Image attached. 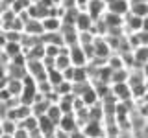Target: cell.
Here are the masks:
<instances>
[{
  "mask_svg": "<svg viewBox=\"0 0 148 138\" xmlns=\"http://www.w3.org/2000/svg\"><path fill=\"white\" fill-rule=\"evenodd\" d=\"M132 13L146 17L148 15V0H135V2H132Z\"/></svg>",
  "mask_w": 148,
  "mask_h": 138,
  "instance_id": "obj_20",
  "label": "cell"
},
{
  "mask_svg": "<svg viewBox=\"0 0 148 138\" xmlns=\"http://www.w3.org/2000/svg\"><path fill=\"white\" fill-rule=\"evenodd\" d=\"M0 33L8 39V43H22L24 31H15V30H0Z\"/></svg>",
  "mask_w": 148,
  "mask_h": 138,
  "instance_id": "obj_21",
  "label": "cell"
},
{
  "mask_svg": "<svg viewBox=\"0 0 148 138\" xmlns=\"http://www.w3.org/2000/svg\"><path fill=\"white\" fill-rule=\"evenodd\" d=\"M80 98L83 99V103H85L87 107H92V105H96V103H100V101H102L92 83H89V85H87V89L80 94Z\"/></svg>",
  "mask_w": 148,
  "mask_h": 138,
  "instance_id": "obj_7",
  "label": "cell"
},
{
  "mask_svg": "<svg viewBox=\"0 0 148 138\" xmlns=\"http://www.w3.org/2000/svg\"><path fill=\"white\" fill-rule=\"evenodd\" d=\"M130 79V68H120V70H113V77L111 83H124Z\"/></svg>",
  "mask_w": 148,
  "mask_h": 138,
  "instance_id": "obj_25",
  "label": "cell"
},
{
  "mask_svg": "<svg viewBox=\"0 0 148 138\" xmlns=\"http://www.w3.org/2000/svg\"><path fill=\"white\" fill-rule=\"evenodd\" d=\"M106 20V24H108L109 28H122L124 26V22H126V17H122V15H119V13H113V11H106V15L102 17Z\"/></svg>",
  "mask_w": 148,
  "mask_h": 138,
  "instance_id": "obj_12",
  "label": "cell"
},
{
  "mask_svg": "<svg viewBox=\"0 0 148 138\" xmlns=\"http://www.w3.org/2000/svg\"><path fill=\"white\" fill-rule=\"evenodd\" d=\"M4 87H8V89L11 90L13 96H21L22 90H24V81L18 79V77H9V81H8Z\"/></svg>",
  "mask_w": 148,
  "mask_h": 138,
  "instance_id": "obj_16",
  "label": "cell"
},
{
  "mask_svg": "<svg viewBox=\"0 0 148 138\" xmlns=\"http://www.w3.org/2000/svg\"><path fill=\"white\" fill-rule=\"evenodd\" d=\"M82 129L89 138H106V125L102 120H89Z\"/></svg>",
  "mask_w": 148,
  "mask_h": 138,
  "instance_id": "obj_1",
  "label": "cell"
},
{
  "mask_svg": "<svg viewBox=\"0 0 148 138\" xmlns=\"http://www.w3.org/2000/svg\"><path fill=\"white\" fill-rule=\"evenodd\" d=\"M24 33H28V35H37V37H41V35L45 33L43 20H41V18H30V20L26 22Z\"/></svg>",
  "mask_w": 148,
  "mask_h": 138,
  "instance_id": "obj_10",
  "label": "cell"
},
{
  "mask_svg": "<svg viewBox=\"0 0 148 138\" xmlns=\"http://www.w3.org/2000/svg\"><path fill=\"white\" fill-rule=\"evenodd\" d=\"M18 129V122L13 118H0V133H6V135H15V131Z\"/></svg>",
  "mask_w": 148,
  "mask_h": 138,
  "instance_id": "obj_15",
  "label": "cell"
},
{
  "mask_svg": "<svg viewBox=\"0 0 148 138\" xmlns=\"http://www.w3.org/2000/svg\"><path fill=\"white\" fill-rule=\"evenodd\" d=\"M69 66H72V59H71V53H61L56 57V68H59V70H67Z\"/></svg>",
  "mask_w": 148,
  "mask_h": 138,
  "instance_id": "obj_23",
  "label": "cell"
},
{
  "mask_svg": "<svg viewBox=\"0 0 148 138\" xmlns=\"http://www.w3.org/2000/svg\"><path fill=\"white\" fill-rule=\"evenodd\" d=\"M18 127H24V129H28L30 133L37 131V129H39V116L30 114L28 118H24V120H21V122H18Z\"/></svg>",
  "mask_w": 148,
  "mask_h": 138,
  "instance_id": "obj_17",
  "label": "cell"
},
{
  "mask_svg": "<svg viewBox=\"0 0 148 138\" xmlns=\"http://www.w3.org/2000/svg\"><path fill=\"white\" fill-rule=\"evenodd\" d=\"M13 136H15V138H32V133L28 131V129H24V127H18Z\"/></svg>",
  "mask_w": 148,
  "mask_h": 138,
  "instance_id": "obj_30",
  "label": "cell"
},
{
  "mask_svg": "<svg viewBox=\"0 0 148 138\" xmlns=\"http://www.w3.org/2000/svg\"><path fill=\"white\" fill-rule=\"evenodd\" d=\"M13 98L11 90L8 89V87H0V103H4V101H9Z\"/></svg>",
  "mask_w": 148,
  "mask_h": 138,
  "instance_id": "obj_29",
  "label": "cell"
},
{
  "mask_svg": "<svg viewBox=\"0 0 148 138\" xmlns=\"http://www.w3.org/2000/svg\"><path fill=\"white\" fill-rule=\"evenodd\" d=\"M71 138H89L85 135V131H83V129L80 127V129H76V131H72L71 133Z\"/></svg>",
  "mask_w": 148,
  "mask_h": 138,
  "instance_id": "obj_33",
  "label": "cell"
},
{
  "mask_svg": "<svg viewBox=\"0 0 148 138\" xmlns=\"http://www.w3.org/2000/svg\"><path fill=\"white\" fill-rule=\"evenodd\" d=\"M37 89H39V92L41 94H48V92H52L56 87L52 85V83H50V79H43V81H37Z\"/></svg>",
  "mask_w": 148,
  "mask_h": 138,
  "instance_id": "obj_28",
  "label": "cell"
},
{
  "mask_svg": "<svg viewBox=\"0 0 148 138\" xmlns=\"http://www.w3.org/2000/svg\"><path fill=\"white\" fill-rule=\"evenodd\" d=\"M96 39V35L92 31H80V44L82 46H87V44H92Z\"/></svg>",
  "mask_w": 148,
  "mask_h": 138,
  "instance_id": "obj_27",
  "label": "cell"
},
{
  "mask_svg": "<svg viewBox=\"0 0 148 138\" xmlns=\"http://www.w3.org/2000/svg\"><path fill=\"white\" fill-rule=\"evenodd\" d=\"M0 138H15L13 135H6V133H0Z\"/></svg>",
  "mask_w": 148,
  "mask_h": 138,
  "instance_id": "obj_37",
  "label": "cell"
},
{
  "mask_svg": "<svg viewBox=\"0 0 148 138\" xmlns=\"http://www.w3.org/2000/svg\"><path fill=\"white\" fill-rule=\"evenodd\" d=\"M108 64L113 70H120V68H128L126 66V63H124V57H122V53H119V52H113L109 55V59H108Z\"/></svg>",
  "mask_w": 148,
  "mask_h": 138,
  "instance_id": "obj_18",
  "label": "cell"
},
{
  "mask_svg": "<svg viewBox=\"0 0 148 138\" xmlns=\"http://www.w3.org/2000/svg\"><path fill=\"white\" fill-rule=\"evenodd\" d=\"M48 79H50V83H52L54 87H58L59 83L65 81V76H63V72L59 70V68H50L48 70Z\"/></svg>",
  "mask_w": 148,
  "mask_h": 138,
  "instance_id": "obj_24",
  "label": "cell"
},
{
  "mask_svg": "<svg viewBox=\"0 0 148 138\" xmlns=\"http://www.w3.org/2000/svg\"><path fill=\"white\" fill-rule=\"evenodd\" d=\"M56 138H71V133L63 131V129L58 127V131H56Z\"/></svg>",
  "mask_w": 148,
  "mask_h": 138,
  "instance_id": "obj_34",
  "label": "cell"
},
{
  "mask_svg": "<svg viewBox=\"0 0 148 138\" xmlns=\"http://www.w3.org/2000/svg\"><path fill=\"white\" fill-rule=\"evenodd\" d=\"M89 2H91V0H76V7L80 9V11H87Z\"/></svg>",
  "mask_w": 148,
  "mask_h": 138,
  "instance_id": "obj_32",
  "label": "cell"
},
{
  "mask_svg": "<svg viewBox=\"0 0 148 138\" xmlns=\"http://www.w3.org/2000/svg\"><path fill=\"white\" fill-rule=\"evenodd\" d=\"M59 129H63V131H67V133H72V131H76V129H80V122H78V116H76V112H69V114H63V118L59 120Z\"/></svg>",
  "mask_w": 148,
  "mask_h": 138,
  "instance_id": "obj_5",
  "label": "cell"
},
{
  "mask_svg": "<svg viewBox=\"0 0 148 138\" xmlns=\"http://www.w3.org/2000/svg\"><path fill=\"white\" fill-rule=\"evenodd\" d=\"M92 85H95L96 92H98L100 99L108 98V96L111 94V83H106V81H95V83H92Z\"/></svg>",
  "mask_w": 148,
  "mask_h": 138,
  "instance_id": "obj_22",
  "label": "cell"
},
{
  "mask_svg": "<svg viewBox=\"0 0 148 138\" xmlns=\"http://www.w3.org/2000/svg\"><path fill=\"white\" fill-rule=\"evenodd\" d=\"M63 76H65V79H67V81H74V64H72V66H69L67 70H63Z\"/></svg>",
  "mask_w": 148,
  "mask_h": 138,
  "instance_id": "obj_31",
  "label": "cell"
},
{
  "mask_svg": "<svg viewBox=\"0 0 148 138\" xmlns=\"http://www.w3.org/2000/svg\"><path fill=\"white\" fill-rule=\"evenodd\" d=\"M139 35H141V43L148 46V31L146 30H141V31H139Z\"/></svg>",
  "mask_w": 148,
  "mask_h": 138,
  "instance_id": "obj_35",
  "label": "cell"
},
{
  "mask_svg": "<svg viewBox=\"0 0 148 138\" xmlns=\"http://www.w3.org/2000/svg\"><path fill=\"white\" fill-rule=\"evenodd\" d=\"M133 57H135V66L133 68H143L148 63V46L141 44L139 48L133 50Z\"/></svg>",
  "mask_w": 148,
  "mask_h": 138,
  "instance_id": "obj_13",
  "label": "cell"
},
{
  "mask_svg": "<svg viewBox=\"0 0 148 138\" xmlns=\"http://www.w3.org/2000/svg\"><path fill=\"white\" fill-rule=\"evenodd\" d=\"M46 114H48V116H50V118H52L54 122H56V123L59 125V120L63 118V110H61V107H59V103H52V105H50V109H48V112H46Z\"/></svg>",
  "mask_w": 148,
  "mask_h": 138,
  "instance_id": "obj_26",
  "label": "cell"
},
{
  "mask_svg": "<svg viewBox=\"0 0 148 138\" xmlns=\"http://www.w3.org/2000/svg\"><path fill=\"white\" fill-rule=\"evenodd\" d=\"M43 28H45V31H61L63 18H59L56 15H48L43 18Z\"/></svg>",
  "mask_w": 148,
  "mask_h": 138,
  "instance_id": "obj_11",
  "label": "cell"
},
{
  "mask_svg": "<svg viewBox=\"0 0 148 138\" xmlns=\"http://www.w3.org/2000/svg\"><path fill=\"white\" fill-rule=\"evenodd\" d=\"M71 59H72L74 66H87L89 64V57H87V53H85L82 44L71 46Z\"/></svg>",
  "mask_w": 148,
  "mask_h": 138,
  "instance_id": "obj_3",
  "label": "cell"
},
{
  "mask_svg": "<svg viewBox=\"0 0 148 138\" xmlns=\"http://www.w3.org/2000/svg\"><path fill=\"white\" fill-rule=\"evenodd\" d=\"M108 9L113 13H119V15L126 17L130 11H132V0H113L111 4H108Z\"/></svg>",
  "mask_w": 148,
  "mask_h": 138,
  "instance_id": "obj_8",
  "label": "cell"
},
{
  "mask_svg": "<svg viewBox=\"0 0 148 138\" xmlns=\"http://www.w3.org/2000/svg\"><path fill=\"white\" fill-rule=\"evenodd\" d=\"M143 20H145V17L135 15V13L130 11L128 15H126V22H124L126 33H135V31H141L143 30Z\"/></svg>",
  "mask_w": 148,
  "mask_h": 138,
  "instance_id": "obj_4",
  "label": "cell"
},
{
  "mask_svg": "<svg viewBox=\"0 0 148 138\" xmlns=\"http://www.w3.org/2000/svg\"><path fill=\"white\" fill-rule=\"evenodd\" d=\"M15 17H17V13L13 11L11 7L2 9V11H0V30H9L11 24H13V20H15Z\"/></svg>",
  "mask_w": 148,
  "mask_h": 138,
  "instance_id": "obj_14",
  "label": "cell"
},
{
  "mask_svg": "<svg viewBox=\"0 0 148 138\" xmlns=\"http://www.w3.org/2000/svg\"><path fill=\"white\" fill-rule=\"evenodd\" d=\"M0 52H6L8 55H11V59H13L15 55L24 52V46H22V43H8L4 48H0Z\"/></svg>",
  "mask_w": 148,
  "mask_h": 138,
  "instance_id": "obj_19",
  "label": "cell"
},
{
  "mask_svg": "<svg viewBox=\"0 0 148 138\" xmlns=\"http://www.w3.org/2000/svg\"><path fill=\"white\" fill-rule=\"evenodd\" d=\"M87 11H89V15L95 18V20H100V18L106 15V11H108V2H106V0H91Z\"/></svg>",
  "mask_w": 148,
  "mask_h": 138,
  "instance_id": "obj_6",
  "label": "cell"
},
{
  "mask_svg": "<svg viewBox=\"0 0 148 138\" xmlns=\"http://www.w3.org/2000/svg\"><path fill=\"white\" fill-rule=\"evenodd\" d=\"M143 30H146V31H148V15L145 17V20H143Z\"/></svg>",
  "mask_w": 148,
  "mask_h": 138,
  "instance_id": "obj_36",
  "label": "cell"
},
{
  "mask_svg": "<svg viewBox=\"0 0 148 138\" xmlns=\"http://www.w3.org/2000/svg\"><path fill=\"white\" fill-rule=\"evenodd\" d=\"M111 92L115 94V98L119 101H130L133 99V90H132V85L128 81L124 83H111Z\"/></svg>",
  "mask_w": 148,
  "mask_h": 138,
  "instance_id": "obj_2",
  "label": "cell"
},
{
  "mask_svg": "<svg viewBox=\"0 0 148 138\" xmlns=\"http://www.w3.org/2000/svg\"><path fill=\"white\" fill-rule=\"evenodd\" d=\"M92 26H95V18L89 15V11H80L78 15V20H76V28L80 31H91Z\"/></svg>",
  "mask_w": 148,
  "mask_h": 138,
  "instance_id": "obj_9",
  "label": "cell"
}]
</instances>
